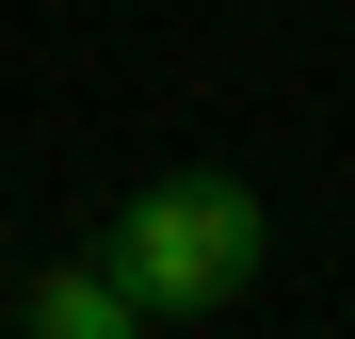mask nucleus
I'll list each match as a JSON object with an SVG mask.
<instances>
[{"instance_id":"obj_1","label":"nucleus","mask_w":355,"mask_h":339,"mask_svg":"<svg viewBox=\"0 0 355 339\" xmlns=\"http://www.w3.org/2000/svg\"><path fill=\"white\" fill-rule=\"evenodd\" d=\"M259 259H275V210H259V178H226V162H178V178L113 194V226H97V275L146 323H226L259 291Z\"/></svg>"},{"instance_id":"obj_2","label":"nucleus","mask_w":355,"mask_h":339,"mask_svg":"<svg viewBox=\"0 0 355 339\" xmlns=\"http://www.w3.org/2000/svg\"><path fill=\"white\" fill-rule=\"evenodd\" d=\"M17 339H146V307L113 291L97 259H49L33 291H17Z\"/></svg>"}]
</instances>
